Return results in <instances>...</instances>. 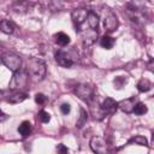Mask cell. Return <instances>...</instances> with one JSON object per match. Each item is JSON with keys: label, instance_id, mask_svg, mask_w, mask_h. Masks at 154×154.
<instances>
[{"label": "cell", "instance_id": "6da1fadb", "mask_svg": "<svg viewBox=\"0 0 154 154\" xmlns=\"http://www.w3.org/2000/svg\"><path fill=\"white\" fill-rule=\"evenodd\" d=\"M26 72H28V75H30L32 81H35V82L42 81L45 75H46V64L41 59L30 58L28 60V70H26Z\"/></svg>", "mask_w": 154, "mask_h": 154}, {"label": "cell", "instance_id": "7a4b0ae2", "mask_svg": "<svg viewBox=\"0 0 154 154\" xmlns=\"http://www.w3.org/2000/svg\"><path fill=\"white\" fill-rule=\"evenodd\" d=\"M55 60L58 65L63 67H71L78 60V53L73 48H70L69 51L59 49L55 53Z\"/></svg>", "mask_w": 154, "mask_h": 154}, {"label": "cell", "instance_id": "3957f363", "mask_svg": "<svg viewBox=\"0 0 154 154\" xmlns=\"http://www.w3.org/2000/svg\"><path fill=\"white\" fill-rule=\"evenodd\" d=\"M28 78H29V75L26 71H23V70H18L17 72L13 73V77L10 82V89L11 90H16V91H19L20 89H23L26 83H28Z\"/></svg>", "mask_w": 154, "mask_h": 154}, {"label": "cell", "instance_id": "277c9868", "mask_svg": "<svg viewBox=\"0 0 154 154\" xmlns=\"http://www.w3.org/2000/svg\"><path fill=\"white\" fill-rule=\"evenodd\" d=\"M1 61H2V64H4L8 70H11L13 73L17 72L18 70H20L22 59H20L18 55L13 54V53H6V54H4L2 58H1Z\"/></svg>", "mask_w": 154, "mask_h": 154}, {"label": "cell", "instance_id": "5b68a950", "mask_svg": "<svg viewBox=\"0 0 154 154\" xmlns=\"http://www.w3.org/2000/svg\"><path fill=\"white\" fill-rule=\"evenodd\" d=\"M75 93H76V95L79 99H82L83 101L89 102V103H91V101L95 99L94 88L91 85H88V84H79V85H77L76 89H75Z\"/></svg>", "mask_w": 154, "mask_h": 154}, {"label": "cell", "instance_id": "8992f818", "mask_svg": "<svg viewBox=\"0 0 154 154\" xmlns=\"http://www.w3.org/2000/svg\"><path fill=\"white\" fill-rule=\"evenodd\" d=\"M90 148L95 154H106L107 153V146L102 137L94 136L90 140Z\"/></svg>", "mask_w": 154, "mask_h": 154}, {"label": "cell", "instance_id": "52a82bcc", "mask_svg": "<svg viewBox=\"0 0 154 154\" xmlns=\"http://www.w3.org/2000/svg\"><path fill=\"white\" fill-rule=\"evenodd\" d=\"M87 16H88V10L84 8H76L72 11L71 17L73 20V24L76 26V30L81 29V25L87 20Z\"/></svg>", "mask_w": 154, "mask_h": 154}, {"label": "cell", "instance_id": "ba28073f", "mask_svg": "<svg viewBox=\"0 0 154 154\" xmlns=\"http://www.w3.org/2000/svg\"><path fill=\"white\" fill-rule=\"evenodd\" d=\"M106 10H107V13L103 19V26L108 32H112L118 28V19L109 8H106Z\"/></svg>", "mask_w": 154, "mask_h": 154}, {"label": "cell", "instance_id": "9c48e42d", "mask_svg": "<svg viewBox=\"0 0 154 154\" xmlns=\"http://www.w3.org/2000/svg\"><path fill=\"white\" fill-rule=\"evenodd\" d=\"M117 108H118V102L114 101V100L111 99V97H106V99L103 100L101 107H100V109L102 111L103 114H112Z\"/></svg>", "mask_w": 154, "mask_h": 154}, {"label": "cell", "instance_id": "30bf717a", "mask_svg": "<svg viewBox=\"0 0 154 154\" xmlns=\"http://www.w3.org/2000/svg\"><path fill=\"white\" fill-rule=\"evenodd\" d=\"M134 106H135V97L125 99V100H123L118 103V107L125 113H131L132 109H134Z\"/></svg>", "mask_w": 154, "mask_h": 154}, {"label": "cell", "instance_id": "8fae6325", "mask_svg": "<svg viewBox=\"0 0 154 154\" xmlns=\"http://www.w3.org/2000/svg\"><path fill=\"white\" fill-rule=\"evenodd\" d=\"M87 22H88V25L90 26V29L96 30L97 26H99V16L93 11H88Z\"/></svg>", "mask_w": 154, "mask_h": 154}, {"label": "cell", "instance_id": "7c38bea8", "mask_svg": "<svg viewBox=\"0 0 154 154\" xmlns=\"http://www.w3.org/2000/svg\"><path fill=\"white\" fill-rule=\"evenodd\" d=\"M26 99V94L25 93H20V91H14L13 94L8 95L7 101L11 103H19L22 101H24Z\"/></svg>", "mask_w": 154, "mask_h": 154}, {"label": "cell", "instance_id": "4fadbf2b", "mask_svg": "<svg viewBox=\"0 0 154 154\" xmlns=\"http://www.w3.org/2000/svg\"><path fill=\"white\" fill-rule=\"evenodd\" d=\"M114 43H116V40H114L113 37L108 36V35H103V36L100 38V45H101V47L105 48V49H111V48L114 46Z\"/></svg>", "mask_w": 154, "mask_h": 154}, {"label": "cell", "instance_id": "5bb4252c", "mask_svg": "<svg viewBox=\"0 0 154 154\" xmlns=\"http://www.w3.org/2000/svg\"><path fill=\"white\" fill-rule=\"evenodd\" d=\"M18 132H19L23 137L29 136V135H30V132H31V124H30L28 120L22 122V124L18 126Z\"/></svg>", "mask_w": 154, "mask_h": 154}, {"label": "cell", "instance_id": "9a60e30c", "mask_svg": "<svg viewBox=\"0 0 154 154\" xmlns=\"http://www.w3.org/2000/svg\"><path fill=\"white\" fill-rule=\"evenodd\" d=\"M54 38H55V42L59 46H67L70 43V37L65 32H58V34H55L54 35Z\"/></svg>", "mask_w": 154, "mask_h": 154}, {"label": "cell", "instance_id": "2e32d148", "mask_svg": "<svg viewBox=\"0 0 154 154\" xmlns=\"http://www.w3.org/2000/svg\"><path fill=\"white\" fill-rule=\"evenodd\" d=\"M0 30L5 34H12L13 30H14V25L12 22L7 20V19H4L0 22Z\"/></svg>", "mask_w": 154, "mask_h": 154}, {"label": "cell", "instance_id": "e0dca14e", "mask_svg": "<svg viewBox=\"0 0 154 154\" xmlns=\"http://www.w3.org/2000/svg\"><path fill=\"white\" fill-rule=\"evenodd\" d=\"M137 89L138 91L141 93H146V91H149L152 89V82L147 78H142L138 83H137Z\"/></svg>", "mask_w": 154, "mask_h": 154}, {"label": "cell", "instance_id": "ac0fdd59", "mask_svg": "<svg viewBox=\"0 0 154 154\" xmlns=\"http://www.w3.org/2000/svg\"><path fill=\"white\" fill-rule=\"evenodd\" d=\"M147 111H148L147 106H146L144 103H142V102H137V103H135L134 109H132V112H134L135 114H137V116H142V114H144Z\"/></svg>", "mask_w": 154, "mask_h": 154}, {"label": "cell", "instance_id": "d6986e66", "mask_svg": "<svg viewBox=\"0 0 154 154\" xmlns=\"http://www.w3.org/2000/svg\"><path fill=\"white\" fill-rule=\"evenodd\" d=\"M130 143H136V144H140V146H148V142H147V140H146V137H143V136H135V137H132L130 141H129Z\"/></svg>", "mask_w": 154, "mask_h": 154}, {"label": "cell", "instance_id": "ffe728a7", "mask_svg": "<svg viewBox=\"0 0 154 154\" xmlns=\"http://www.w3.org/2000/svg\"><path fill=\"white\" fill-rule=\"evenodd\" d=\"M85 122H87V112H85L83 108H81V117H79V119L77 120V126H78V128H82V126L85 124Z\"/></svg>", "mask_w": 154, "mask_h": 154}, {"label": "cell", "instance_id": "44dd1931", "mask_svg": "<svg viewBox=\"0 0 154 154\" xmlns=\"http://www.w3.org/2000/svg\"><path fill=\"white\" fill-rule=\"evenodd\" d=\"M37 116H38V119H40L42 123H48V122L51 120V116H49V113L46 112V111H40Z\"/></svg>", "mask_w": 154, "mask_h": 154}, {"label": "cell", "instance_id": "7402d4cb", "mask_svg": "<svg viewBox=\"0 0 154 154\" xmlns=\"http://www.w3.org/2000/svg\"><path fill=\"white\" fill-rule=\"evenodd\" d=\"M35 102L38 103V105H45L47 102V96L43 95V94H41V93H37L35 95Z\"/></svg>", "mask_w": 154, "mask_h": 154}, {"label": "cell", "instance_id": "603a6c76", "mask_svg": "<svg viewBox=\"0 0 154 154\" xmlns=\"http://www.w3.org/2000/svg\"><path fill=\"white\" fill-rule=\"evenodd\" d=\"M57 152H58V154H67L69 153V149H67V147L65 144L59 143L57 146Z\"/></svg>", "mask_w": 154, "mask_h": 154}, {"label": "cell", "instance_id": "cb8c5ba5", "mask_svg": "<svg viewBox=\"0 0 154 154\" xmlns=\"http://www.w3.org/2000/svg\"><path fill=\"white\" fill-rule=\"evenodd\" d=\"M60 111H61L63 114H67V113H70V111H71V106H70V103H63V105L60 106Z\"/></svg>", "mask_w": 154, "mask_h": 154}, {"label": "cell", "instance_id": "d4e9b609", "mask_svg": "<svg viewBox=\"0 0 154 154\" xmlns=\"http://www.w3.org/2000/svg\"><path fill=\"white\" fill-rule=\"evenodd\" d=\"M6 118H7V116H6V114H5L2 111H0V122H4Z\"/></svg>", "mask_w": 154, "mask_h": 154}]
</instances>
